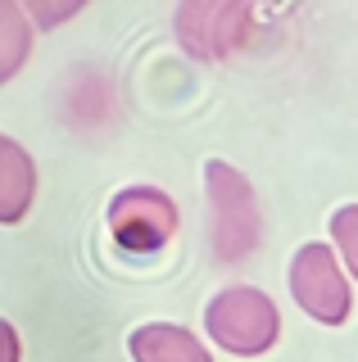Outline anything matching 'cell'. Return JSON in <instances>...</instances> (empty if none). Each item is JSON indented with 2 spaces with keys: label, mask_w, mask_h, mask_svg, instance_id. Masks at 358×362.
Segmentation results:
<instances>
[{
  "label": "cell",
  "mask_w": 358,
  "mask_h": 362,
  "mask_svg": "<svg viewBox=\"0 0 358 362\" xmlns=\"http://www.w3.org/2000/svg\"><path fill=\"white\" fill-rule=\"evenodd\" d=\"M204 195H209V245L218 263H245L263 240V213L259 195L245 181L241 168L209 158L204 163Z\"/></svg>",
  "instance_id": "1"
},
{
  "label": "cell",
  "mask_w": 358,
  "mask_h": 362,
  "mask_svg": "<svg viewBox=\"0 0 358 362\" xmlns=\"http://www.w3.org/2000/svg\"><path fill=\"white\" fill-rule=\"evenodd\" d=\"M204 331L231 358H263L282 339V313L259 286H227L204 303Z\"/></svg>",
  "instance_id": "2"
},
{
  "label": "cell",
  "mask_w": 358,
  "mask_h": 362,
  "mask_svg": "<svg viewBox=\"0 0 358 362\" xmlns=\"http://www.w3.org/2000/svg\"><path fill=\"white\" fill-rule=\"evenodd\" d=\"M290 294L322 326H345L354 313L350 272L340 267V258H335V249L327 240H308L295 249V258H290Z\"/></svg>",
  "instance_id": "3"
},
{
  "label": "cell",
  "mask_w": 358,
  "mask_h": 362,
  "mask_svg": "<svg viewBox=\"0 0 358 362\" xmlns=\"http://www.w3.org/2000/svg\"><path fill=\"white\" fill-rule=\"evenodd\" d=\"M105 222L122 254H159L177 235L182 213H177V199L159 186H122L109 199Z\"/></svg>",
  "instance_id": "4"
},
{
  "label": "cell",
  "mask_w": 358,
  "mask_h": 362,
  "mask_svg": "<svg viewBox=\"0 0 358 362\" xmlns=\"http://www.w3.org/2000/svg\"><path fill=\"white\" fill-rule=\"evenodd\" d=\"M177 41L191 59L218 64L250 41V0H182Z\"/></svg>",
  "instance_id": "5"
},
{
  "label": "cell",
  "mask_w": 358,
  "mask_h": 362,
  "mask_svg": "<svg viewBox=\"0 0 358 362\" xmlns=\"http://www.w3.org/2000/svg\"><path fill=\"white\" fill-rule=\"evenodd\" d=\"M32 199H37V163L14 136L0 132V226L23 222Z\"/></svg>",
  "instance_id": "6"
},
{
  "label": "cell",
  "mask_w": 358,
  "mask_h": 362,
  "mask_svg": "<svg viewBox=\"0 0 358 362\" xmlns=\"http://www.w3.org/2000/svg\"><path fill=\"white\" fill-rule=\"evenodd\" d=\"M127 354H132V362H214L204 339L195 331H186V326H173V322L137 326L127 335Z\"/></svg>",
  "instance_id": "7"
},
{
  "label": "cell",
  "mask_w": 358,
  "mask_h": 362,
  "mask_svg": "<svg viewBox=\"0 0 358 362\" xmlns=\"http://www.w3.org/2000/svg\"><path fill=\"white\" fill-rule=\"evenodd\" d=\"M32 59V23L18 0H0V86L23 73Z\"/></svg>",
  "instance_id": "8"
},
{
  "label": "cell",
  "mask_w": 358,
  "mask_h": 362,
  "mask_svg": "<svg viewBox=\"0 0 358 362\" xmlns=\"http://www.w3.org/2000/svg\"><path fill=\"white\" fill-rule=\"evenodd\" d=\"M331 235H335V258L345 272H358V204H345L331 218Z\"/></svg>",
  "instance_id": "9"
},
{
  "label": "cell",
  "mask_w": 358,
  "mask_h": 362,
  "mask_svg": "<svg viewBox=\"0 0 358 362\" xmlns=\"http://www.w3.org/2000/svg\"><path fill=\"white\" fill-rule=\"evenodd\" d=\"M18 5H23V14H28L32 28L50 32V28H59V23H69L73 14H82L86 0H18Z\"/></svg>",
  "instance_id": "10"
},
{
  "label": "cell",
  "mask_w": 358,
  "mask_h": 362,
  "mask_svg": "<svg viewBox=\"0 0 358 362\" xmlns=\"http://www.w3.org/2000/svg\"><path fill=\"white\" fill-rule=\"evenodd\" d=\"M0 362H23V339L5 317H0Z\"/></svg>",
  "instance_id": "11"
}]
</instances>
